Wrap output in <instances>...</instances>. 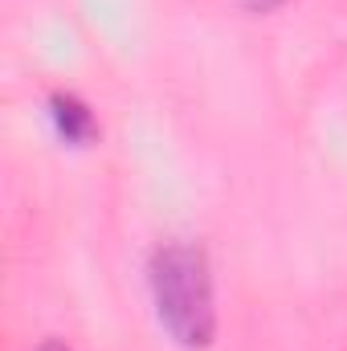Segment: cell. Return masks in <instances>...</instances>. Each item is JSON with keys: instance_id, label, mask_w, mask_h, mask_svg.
Returning <instances> with one entry per match:
<instances>
[{"instance_id": "1", "label": "cell", "mask_w": 347, "mask_h": 351, "mask_svg": "<svg viewBox=\"0 0 347 351\" xmlns=\"http://www.w3.org/2000/svg\"><path fill=\"white\" fill-rule=\"evenodd\" d=\"M147 286L160 327L180 348L200 351L217 335V298L208 254L192 241H164L147 262Z\"/></svg>"}, {"instance_id": "2", "label": "cell", "mask_w": 347, "mask_h": 351, "mask_svg": "<svg viewBox=\"0 0 347 351\" xmlns=\"http://www.w3.org/2000/svg\"><path fill=\"white\" fill-rule=\"evenodd\" d=\"M49 123H53V131H58L66 143H74V147H82V143H90V139L98 135V123H94L90 106L78 94H70V90L49 94Z\"/></svg>"}, {"instance_id": "3", "label": "cell", "mask_w": 347, "mask_h": 351, "mask_svg": "<svg viewBox=\"0 0 347 351\" xmlns=\"http://www.w3.org/2000/svg\"><path fill=\"white\" fill-rule=\"evenodd\" d=\"M41 351H70V348H66V343H58V339H49V343H45Z\"/></svg>"}]
</instances>
